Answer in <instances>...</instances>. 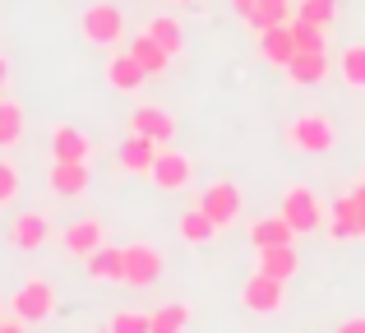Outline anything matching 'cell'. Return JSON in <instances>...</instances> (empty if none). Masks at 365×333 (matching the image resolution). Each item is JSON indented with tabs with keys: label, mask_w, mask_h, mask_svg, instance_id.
I'll list each match as a JSON object with an SVG mask.
<instances>
[{
	"label": "cell",
	"mask_w": 365,
	"mask_h": 333,
	"mask_svg": "<svg viewBox=\"0 0 365 333\" xmlns=\"http://www.w3.org/2000/svg\"><path fill=\"white\" fill-rule=\"evenodd\" d=\"M287 144H292L296 153L324 158L333 144H338V125H333L324 111H305V116H296L292 125H287Z\"/></svg>",
	"instance_id": "6da1fadb"
},
{
	"label": "cell",
	"mask_w": 365,
	"mask_h": 333,
	"mask_svg": "<svg viewBox=\"0 0 365 333\" xmlns=\"http://www.w3.org/2000/svg\"><path fill=\"white\" fill-rule=\"evenodd\" d=\"M79 33L88 46H107V51H116V46L125 42V14L111 0H98V5H88L79 14Z\"/></svg>",
	"instance_id": "7a4b0ae2"
},
{
	"label": "cell",
	"mask_w": 365,
	"mask_h": 333,
	"mask_svg": "<svg viewBox=\"0 0 365 333\" xmlns=\"http://www.w3.org/2000/svg\"><path fill=\"white\" fill-rule=\"evenodd\" d=\"M199 208H204L208 217H213L217 227H232V222H241V213H245V195H241V185L236 180H213V185H204V199H199Z\"/></svg>",
	"instance_id": "3957f363"
},
{
	"label": "cell",
	"mask_w": 365,
	"mask_h": 333,
	"mask_svg": "<svg viewBox=\"0 0 365 333\" xmlns=\"http://www.w3.org/2000/svg\"><path fill=\"white\" fill-rule=\"evenodd\" d=\"M277 213H282L287 222L296 227V236L314 232V227L324 222V204L314 199L310 185H287V190H282V208H277Z\"/></svg>",
	"instance_id": "277c9868"
},
{
	"label": "cell",
	"mask_w": 365,
	"mask_h": 333,
	"mask_svg": "<svg viewBox=\"0 0 365 333\" xmlns=\"http://www.w3.org/2000/svg\"><path fill=\"white\" fill-rule=\"evenodd\" d=\"M148 180L162 190V195H176V190H185L190 180H195V163H190L185 153H176V148L162 144L158 158H153V167H148Z\"/></svg>",
	"instance_id": "5b68a950"
},
{
	"label": "cell",
	"mask_w": 365,
	"mask_h": 333,
	"mask_svg": "<svg viewBox=\"0 0 365 333\" xmlns=\"http://www.w3.org/2000/svg\"><path fill=\"white\" fill-rule=\"evenodd\" d=\"M241 306L250 310V315H277V310L287 306V287L282 278H268V273H250L245 287H241Z\"/></svg>",
	"instance_id": "8992f818"
},
{
	"label": "cell",
	"mask_w": 365,
	"mask_h": 333,
	"mask_svg": "<svg viewBox=\"0 0 365 333\" xmlns=\"http://www.w3.org/2000/svg\"><path fill=\"white\" fill-rule=\"evenodd\" d=\"M14 315L24 324H42V319L56 315V287L46 278H28L24 287L14 292Z\"/></svg>",
	"instance_id": "52a82bcc"
},
{
	"label": "cell",
	"mask_w": 365,
	"mask_h": 333,
	"mask_svg": "<svg viewBox=\"0 0 365 333\" xmlns=\"http://www.w3.org/2000/svg\"><path fill=\"white\" fill-rule=\"evenodd\" d=\"M162 250H153V245H143V241H134V245H125V282L130 287H153V282L162 278Z\"/></svg>",
	"instance_id": "ba28073f"
},
{
	"label": "cell",
	"mask_w": 365,
	"mask_h": 333,
	"mask_svg": "<svg viewBox=\"0 0 365 333\" xmlns=\"http://www.w3.org/2000/svg\"><path fill=\"white\" fill-rule=\"evenodd\" d=\"M130 130H134V135H143V139H153L158 148L176 139V121H171V111L148 107V102H139V107L130 111Z\"/></svg>",
	"instance_id": "9c48e42d"
},
{
	"label": "cell",
	"mask_w": 365,
	"mask_h": 333,
	"mask_svg": "<svg viewBox=\"0 0 365 333\" xmlns=\"http://www.w3.org/2000/svg\"><path fill=\"white\" fill-rule=\"evenodd\" d=\"M51 241V217L46 213H19L9 222V245L14 250H42Z\"/></svg>",
	"instance_id": "30bf717a"
},
{
	"label": "cell",
	"mask_w": 365,
	"mask_h": 333,
	"mask_svg": "<svg viewBox=\"0 0 365 333\" xmlns=\"http://www.w3.org/2000/svg\"><path fill=\"white\" fill-rule=\"evenodd\" d=\"M329 74H333L329 51H296L292 65H287V79H292L296 88H314V83H324Z\"/></svg>",
	"instance_id": "8fae6325"
},
{
	"label": "cell",
	"mask_w": 365,
	"mask_h": 333,
	"mask_svg": "<svg viewBox=\"0 0 365 333\" xmlns=\"http://www.w3.org/2000/svg\"><path fill=\"white\" fill-rule=\"evenodd\" d=\"M83 269H88L93 282H125V245H107V241H102L98 250L83 260Z\"/></svg>",
	"instance_id": "7c38bea8"
},
{
	"label": "cell",
	"mask_w": 365,
	"mask_h": 333,
	"mask_svg": "<svg viewBox=\"0 0 365 333\" xmlns=\"http://www.w3.org/2000/svg\"><path fill=\"white\" fill-rule=\"evenodd\" d=\"M259 56H264L268 65H277V70H287L296 56V37H292V24H273L259 33Z\"/></svg>",
	"instance_id": "4fadbf2b"
},
{
	"label": "cell",
	"mask_w": 365,
	"mask_h": 333,
	"mask_svg": "<svg viewBox=\"0 0 365 333\" xmlns=\"http://www.w3.org/2000/svg\"><path fill=\"white\" fill-rule=\"evenodd\" d=\"M107 83L116 93H139L143 83H148V70H143L139 61H134L130 51H111V61H107Z\"/></svg>",
	"instance_id": "5bb4252c"
},
{
	"label": "cell",
	"mask_w": 365,
	"mask_h": 333,
	"mask_svg": "<svg viewBox=\"0 0 365 333\" xmlns=\"http://www.w3.org/2000/svg\"><path fill=\"white\" fill-rule=\"evenodd\" d=\"M329 236H333V241L365 236V217H361V208H356V199H351V195L333 199V208H329Z\"/></svg>",
	"instance_id": "9a60e30c"
},
{
	"label": "cell",
	"mask_w": 365,
	"mask_h": 333,
	"mask_svg": "<svg viewBox=\"0 0 365 333\" xmlns=\"http://www.w3.org/2000/svg\"><path fill=\"white\" fill-rule=\"evenodd\" d=\"M51 153H56V163H88L93 139L79 125H56L51 130Z\"/></svg>",
	"instance_id": "2e32d148"
},
{
	"label": "cell",
	"mask_w": 365,
	"mask_h": 333,
	"mask_svg": "<svg viewBox=\"0 0 365 333\" xmlns=\"http://www.w3.org/2000/svg\"><path fill=\"white\" fill-rule=\"evenodd\" d=\"M153 158H158V144L143 139V135H134V130H130V139L116 148V163H120V171H130V176H148Z\"/></svg>",
	"instance_id": "e0dca14e"
},
{
	"label": "cell",
	"mask_w": 365,
	"mask_h": 333,
	"mask_svg": "<svg viewBox=\"0 0 365 333\" xmlns=\"http://www.w3.org/2000/svg\"><path fill=\"white\" fill-rule=\"evenodd\" d=\"M61 245L74 255V260H88V255L102 245V222H98V217H79V222H70L65 236H61Z\"/></svg>",
	"instance_id": "ac0fdd59"
},
{
	"label": "cell",
	"mask_w": 365,
	"mask_h": 333,
	"mask_svg": "<svg viewBox=\"0 0 365 333\" xmlns=\"http://www.w3.org/2000/svg\"><path fill=\"white\" fill-rule=\"evenodd\" d=\"M296 241V227L287 222L282 213L277 217H255V222H250V245H255V250H268V245H292Z\"/></svg>",
	"instance_id": "d6986e66"
},
{
	"label": "cell",
	"mask_w": 365,
	"mask_h": 333,
	"mask_svg": "<svg viewBox=\"0 0 365 333\" xmlns=\"http://www.w3.org/2000/svg\"><path fill=\"white\" fill-rule=\"evenodd\" d=\"M46 185H51L61 199L83 195V190H88V163H51V176H46Z\"/></svg>",
	"instance_id": "ffe728a7"
},
{
	"label": "cell",
	"mask_w": 365,
	"mask_h": 333,
	"mask_svg": "<svg viewBox=\"0 0 365 333\" xmlns=\"http://www.w3.org/2000/svg\"><path fill=\"white\" fill-rule=\"evenodd\" d=\"M259 273H268V278H296L301 273V255L292 250V245H268V250H259Z\"/></svg>",
	"instance_id": "44dd1931"
},
{
	"label": "cell",
	"mask_w": 365,
	"mask_h": 333,
	"mask_svg": "<svg viewBox=\"0 0 365 333\" xmlns=\"http://www.w3.org/2000/svg\"><path fill=\"white\" fill-rule=\"evenodd\" d=\"M130 56L143 65V70H148V79H158V74L171 70V51H167V46H158L148 33H139V37L130 42Z\"/></svg>",
	"instance_id": "7402d4cb"
},
{
	"label": "cell",
	"mask_w": 365,
	"mask_h": 333,
	"mask_svg": "<svg viewBox=\"0 0 365 333\" xmlns=\"http://www.w3.org/2000/svg\"><path fill=\"white\" fill-rule=\"evenodd\" d=\"M292 14H296V0H255L245 24H250V33H264V28H273V24H287Z\"/></svg>",
	"instance_id": "603a6c76"
},
{
	"label": "cell",
	"mask_w": 365,
	"mask_h": 333,
	"mask_svg": "<svg viewBox=\"0 0 365 333\" xmlns=\"http://www.w3.org/2000/svg\"><path fill=\"white\" fill-rule=\"evenodd\" d=\"M217 232H222V227H217L204 208H185V213H180V241L185 245H208Z\"/></svg>",
	"instance_id": "cb8c5ba5"
},
{
	"label": "cell",
	"mask_w": 365,
	"mask_h": 333,
	"mask_svg": "<svg viewBox=\"0 0 365 333\" xmlns=\"http://www.w3.org/2000/svg\"><path fill=\"white\" fill-rule=\"evenodd\" d=\"M338 79L347 83V88L365 93V42H351L338 51Z\"/></svg>",
	"instance_id": "d4e9b609"
},
{
	"label": "cell",
	"mask_w": 365,
	"mask_h": 333,
	"mask_svg": "<svg viewBox=\"0 0 365 333\" xmlns=\"http://www.w3.org/2000/svg\"><path fill=\"white\" fill-rule=\"evenodd\" d=\"M143 33H148L158 46H167L171 56H180V51H185V28H180L171 14H158V19H148V24H143Z\"/></svg>",
	"instance_id": "484cf974"
},
{
	"label": "cell",
	"mask_w": 365,
	"mask_h": 333,
	"mask_svg": "<svg viewBox=\"0 0 365 333\" xmlns=\"http://www.w3.org/2000/svg\"><path fill=\"white\" fill-rule=\"evenodd\" d=\"M292 37H296V51H329V37H324V24H310V19L292 14Z\"/></svg>",
	"instance_id": "4316f807"
},
{
	"label": "cell",
	"mask_w": 365,
	"mask_h": 333,
	"mask_svg": "<svg viewBox=\"0 0 365 333\" xmlns=\"http://www.w3.org/2000/svg\"><path fill=\"white\" fill-rule=\"evenodd\" d=\"M24 139V107L0 98V148H14Z\"/></svg>",
	"instance_id": "83f0119b"
},
{
	"label": "cell",
	"mask_w": 365,
	"mask_h": 333,
	"mask_svg": "<svg viewBox=\"0 0 365 333\" xmlns=\"http://www.w3.org/2000/svg\"><path fill=\"white\" fill-rule=\"evenodd\" d=\"M107 333H153V315L148 310H116L107 319Z\"/></svg>",
	"instance_id": "f1b7e54d"
},
{
	"label": "cell",
	"mask_w": 365,
	"mask_h": 333,
	"mask_svg": "<svg viewBox=\"0 0 365 333\" xmlns=\"http://www.w3.org/2000/svg\"><path fill=\"white\" fill-rule=\"evenodd\" d=\"M190 324V306H162V310H153V333H180Z\"/></svg>",
	"instance_id": "f546056e"
},
{
	"label": "cell",
	"mask_w": 365,
	"mask_h": 333,
	"mask_svg": "<svg viewBox=\"0 0 365 333\" xmlns=\"http://www.w3.org/2000/svg\"><path fill=\"white\" fill-rule=\"evenodd\" d=\"M296 14L310 19V24H324L329 28L338 19V0H296Z\"/></svg>",
	"instance_id": "4dcf8cb0"
},
{
	"label": "cell",
	"mask_w": 365,
	"mask_h": 333,
	"mask_svg": "<svg viewBox=\"0 0 365 333\" xmlns=\"http://www.w3.org/2000/svg\"><path fill=\"white\" fill-rule=\"evenodd\" d=\"M14 199H19V171H14V163L0 158V208L14 204Z\"/></svg>",
	"instance_id": "1f68e13d"
},
{
	"label": "cell",
	"mask_w": 365,
	"mask_h": 333,
	"mask_svg": "<svg viewBox=\"0 0 365 333\" xmlns=\"http://www.w3.org/2000/svg\"><path fill=\"white\" fill-rule=\"evenodd\" d=\"M338 333H365V315H356V319H342Z\"/></svg>",
	"instance_id": "d6a6232c"
},
{
	"label": "cell",
	"mask_w": 365,
	"mask_h": 333,
	"mask_svg": "<svg viewBox=\"0 0 365 333\" xmlns=\"http://www.w3.org/2000/svg\"><path fill=\"white\" fill-rule=\"evenodd\" d=\"M351 199H356V208H361V217H365V180H356V185H351Z\"/></svg>",
	"instance_id": "836d02e7"
},
{
	"label": "cell",
	"mask_w": 365,
	"mask_h": 333,
	"mask_svg": "<svg viewBox=\"0 0 365 333\" xmlns=\"http://www.w3.org/2000/svg\"><path fill=\"white\" fill-rule=\"evenodd\" d=\"M5 88H9V61L0 56V98H5Z\"/></svg>",
	"instance_id": "e575fe53"
},
{
	"label": "cell",
	"mask_w": 365,
	"mask_h": 333,
	"mask_svg": "<svg viewBox=\"0 0 365 333\" xmlns=\"http://www.w3.org/2000/svg\"><path fill=\"white\" fill-rule=\"evenodd\" d=\"M227 5H232V9H236V14H241V19H245V14H250V9H255V0H227Z\"/></svg>",
	"instance_id": "d590c367"
},
{
	"label": "cell",
	"mask_w": 365,
	"mask_h": 333,
	"mask_svg": "<svg viewBox=\"0 0 365 333\" xmlns=\"http://www.w3.org/2000/svg\"><path fill=\"white\" fill-rule=\"evenodd\" d=\"M0 333H24V319H19V315L5 319V324H0Z\"/></svg>",
	"instance_id": "8d00e7d4"
},
{
	"label": "cell",
	"mask_w": 365,
	"mask_h": 333,
	"mask_svg": "<svg viewBox=\"0 0 365 333\" xmlns=\"http://www.w3.org/2000/svg\"><path fill=\"white\" fill-rule=\"evenodd\" d=\"M176 5H199V0H176Z\"/></svg>",
	"instance_id": "74e56055"
}]
</instances>
